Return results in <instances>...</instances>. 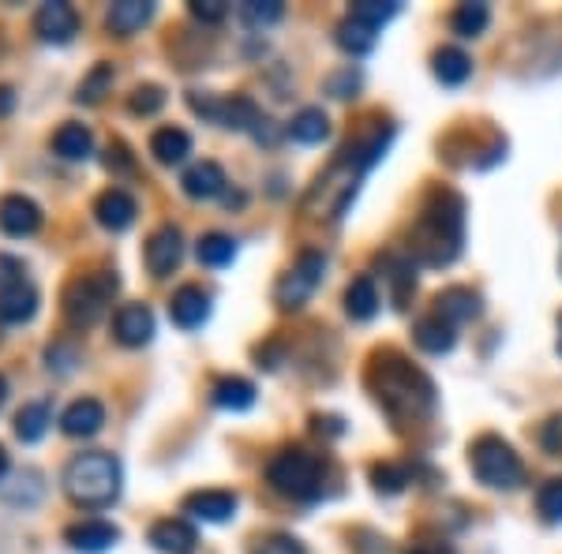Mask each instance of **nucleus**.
Here are the masks:
<instances>
[{
	"instance_id": "obj_24",
	"label": "nucleus",
	"mask_w": 562,
	"mask_h": 554,
	"mask_svg": "<svg viewBox=\"0 0 562 554\" xmlns=\"http://www.w3.org/2000/svg\"><path fill=\"white\" fill-rule=\"evenodd\" d=\"M34 315H38V293H34L26 281L0 289V323L20 326V323H31Z\"/></svg>"
},
{
	"instance_id": "obj_1",
	"label": "nucleus",
	"mask_w": 562,
	"mask_h": 554,
	"mask_svg": "<svg viewBox=\"0 0 562 554\" xmlns=\"http://www.w3.org/2000/svg\"><path fill=\"white\" fill-rule=\"evenodd\" d=\"M390 135H394V132L383 128L379 135H371V139H360L357 147L341 150L338 161H334V166L326 169L319 180H315L312 192H307L304 211L307 214H319V217H341V214H346V206L352 203V199H357L360 180H364L368 169L386 154Z\"/></svg>"
},
{
	"instance_id": "obj_45",
	"label": "nucleus",
	"mask_w": 562,
	"mask_h": 554,
	"mask_svg": "<svg viewBox=\"0 0 562 554\" xmlns=\"http://www.w3.org/2000/svg\"><path fill=\"white\" fill-rule=\"evenodd\" d=\"M225 12H229V8H225L222 0H199V4H192V15L203 23H222Z\"/></svg>"
},
{
	"instance_id": "obj_40",
	"label": "nucleus",
	"mask_w": 562,
	"mask_h": 554,
	"mask_svg": "<svg viewBox=\"0 0 562 554\" xmlns=\"http://www.w3.org/2000/svg\"><path fill=\"white\" fill-rule=\"evenodd\" d=\"M240 15H244V23H251V26H270L285 15V4H281V0H248V4L240 8Z\"/></svg>"
},
{
	"instance_id": "obj_32",
	"label": "nucleus",
	"mask_w": 562,
	"mask_h": 554,
	"mask_svg": "<svg viewBox=\"0 0 562 554\" xmlns=\"http://www.w3.org/2000/svg\"><path fill=\"white\" fill-rule=\"evenodd\" d=\"M289 135H293L296 143H304V147H315V143H323L326 135H330V121H326L323 109H301V113L289 121Z\"/></svg>"
},
{
	"instance_id": "obj_42",
	"label": "nucleus",
	"mask_w": 562,
	"mask_h": 554,
	"mask_svg": "<svg viewBox=\"0 0 562 554\" xmlns=\"http://www.w3.org/2000/svg\"><path fill=\"white\" fill-rule=\"evenodd\" d=\"M371 479H375L379 495H397V490L409 484V472L397 468V465H375V468H371Z\"/></svg>"
},
{
	"instance_id": "obj_36",
	"label": "nucleus",
	"mask_w": 562,
	"mask_h": 554,
	"mask_svg": "<svg viewBox=\"0 0 562 554\" xmlns=\"http://www.w3.org/2000/svg\"><path fill=\"white\" fill-rule=\"evenodd\" d=\"M402 12V4L397 0H357V4L349 8V15H357V20H364V23H371L375 31H383V26L394 20V15Z\"/></svg>"
},
{
	"instance_id": "obj_34",
	"label": "nucleus",
	"mask_w": 562,
	"mask_h": 554,
	"mask_svg": "<svg viewBox=\"0 0 562 554\" xmlns=\"http://www.w3.org/2000/svg\"><path fill=\"white\" fill-rule=\"evenodd\" d=\"M487 23H492V8L487 4H461L454 15H450V26H454V34L461 38H476V34L487 31Z\"/></svg>"
},
{
	"instance_id": "obj_49",
	"label": "nucleus",
	"mask_w": 562,
	"mask_h": 554,
	"mask_svg": "<svg viewBox=\"0 0 562 554\" xmlns=\"http://www.w3.org/2000/svg\"><path fill=\"white\" fill-rule=\"evenodd\" d=\"M409 554H454L450 547H442V543H435V547H413Z\"/></svg>"
},
{
	"instance_id": "obj_27",
	"label": "nucleus",
	"mask_w": 562,
	"mask_h": 554,
	"mask_svg": "<svg viewBox=\"0 0 562 554\" xmlns=\"http://www.w3.org/2000/svg\"><path fill=\"white\" fill-rule=\"evenodd\" d=\"M211 402L217 408H225V412H248L251 405H256V386L248 383V378H217L214 389H211Z\"/></svg>"
},
{
	"instance_id": "obj_43",
	"label": "nucleus",
	"mask_w": 562,
	"mask_h": 554,
	"mask_svg": "<svg viewBox=\"0 0 562 554\" xmlns=\"http://www.w3.org/2000/svg\"><path fill=\"white\" fill-rule=\"evenodd\" d=\"M45 360H49V368H57V371H71L79 363V352H76V344L60 341V344H49Z\"/></svg>"
},
{
	"instance_id": "obj_23",
	"label": "nucleus",
	"mask_w": 562,
	"mask_h": 554,
	"mask_svg": "<svg viewBox=\"0 0 562 554\" xmlns=\"http://www.w3.org/2000/svg\"><path fill=\"white\" fill-rule=\"evenodd\" d=\"M150 154H154V161L158 166H184L188 161V154H192V135H188L184 128H158L150 135Z\"/></svg>"
},
{
	"instance_id": "obj_21",
	"label": "nucleus",
	"mask_w": 562,
	"mask_h": 554,
	"mask_svg": "<svg viewBox=\"0 0 562 554\" xmlns=\"http://www.w3.org/2000/svg\"><path fill=\"white\" fill-rule=\"evenodd\" d=\"M435 315H439V319H447L450 326L473 323V319H480V296L473 293V289H465V285L442 289V293L435 296Z\"/></svg>"
},
{
	"instance_id": "obj_47",
	"label": "nucleus",
	"mask_w": 562,
	"mask_h": 554,
	"mask_svg": "<svg viewBox=\"0 0 562 554\" xmlns=\"http://www.w3.org/2000/svg\"><path fill=\"white\" fill-rule=\"evenodd\" d=\"M105 166L109 169H116V172H132L135 166H132V158H128V150L116 143V147H109V158H105Z\"/></svg>"
},
{
	"instance_id": "obj_26",
	"label": "nucleus",
	"mask_w": 562,
	"mask_h": 554,
	"mask_svg": "<svg viewBox=\"0 0 562 554\" xmlns=\"http://www.w3.org/2000/svg\"><path fill=\"white\" fill-rule=\"evenodd\" d=\"M53 150H57V158L65 161H87L90 154H94V135H90L87 124H60L57 135H53Z\"/></svg>"
},
{
	"instance_id": "obj_11",
	"label": "nucleus",
	"mask_w": 562,
	"mask_h": 554,
	"mask_svg": "<svg viewBox=\"0 0 562 554\" xmlns=\"http://www.w3.org/2000/svg\"><path fill=\"white\" fill-rule=\"evenodd\" d=\"M143 259H147V270L154 278L173 274V270L180 267V259H184V236H180L177 225H161V229L147 240Z\"/></svg>"
},
{
	"instance_id": "obj_14",
	"label": "nucleus",
	"mask_w": 562,
	"mask_h": 554,
	"mask_svg": "<svg viewBox=\"0 0 562 554\" xmlns=\"http://www.w3.org/2000/svg\"><path fill=\"white\" fill-rule=\"evenodd\" d=\"M0 229L15 236V240L34 236L42 229V206L26 195H4L0 199Z\"/></svg>"
},
{
	"instance_id": "obj_29",
	"label": "nucleus",
	"mask_w": 562,
	"mask_h": 554,
	"mask_svg": "<svg viewBox=\"0 0 562 554\" xmlns=\"http://www.w3.org/2000/svg\"><path fill=\"white\" fill-rule=\"evenodd\" d=\"M346 315L357 323H368L379 315V289H375V278L371 274H360L346 289Z\"/></svg>"
},
{
	"instance_id": "obj_48",
	"label": "nucleus",
	"mask_w": 562,
	"mask_h": 554,
	"mask_svg": "<svg viewBox=\"0 0 562 554\" xmlns=\"http://www.w3.org/2000/svg\"><path fill=\"white\" fill-rule=\"evenodd\" d=\"M15 113V90L12 87H0V121Z\"/></svg>"
},
{
	"instance_id": "obj_12",
	"label": "nucleus",
	"mask_w": 562,
	"mask_h": 554,
	"mask_svg": "<svg viewBox=\"0 0 562 554\" xmlns=\"http://www.w3.org/2000/svg\"><path fill=\"white\" fill-rule=\"evenodd\" d=\"M65 543L79 554H105L109 547L121 543V529L102 521V517H90V521H76L65 529Z\"/></svg>"
},
{
	"instance_id": "obj_28",
	"label": "nucleus",
	"mask_w": 562,
	"mask_h": 554,
	"mask_svg": "<svg viewBox=\"0 0 562 554\" xmlns=\"http://www.w3.org/2000/svg\"><path fill=\"white\" fill-rule=\"evenodd\" d=\"M49 423H53L49 402H26L20 412H15V439L26 442V446H34V442L45 439Z\"/></svg>"
},
{
	"instance_id": "obj_37",
	"label": "nucleus",
	"mask_w": 562,
	"mask_h": 554,
	"mask_svg": "<svg viewBox=\"0 0 562 554\" xmlns=\"http://www.w3.org/2000/svg\"><path fill=\"white\" fill-rule=\"evenodd\" d=\"M386 281L394 285V296L405 299L409 289H416V278H413V259H397V256H386Z\"/></svg>"
},
{
	"instance_id": "obj_19",
	"label": "nucleus",
	"mask_w": 562,
	"mask_h": 554,
	"mask_svg": "<svg viewBox=\"0 0 562 554\" xmlns=\"http://www.w3.org/2000/svg\"><path fill=\"white\" fill-rule=\"evenodd\" d=\"M150 547L158 554H192L199 547V535L188 521H180V517H166V521L150 524Z\"/></svg>"
},
{
	"instance_id": "obj_39",
	"label": "nucleus",
	"mask_w": 562,
	"mask_h": 554,
	"mask_svg": "<svg viewBox=\"0 0 562 554\" xmlns=\"http://www.w3.org/2000/svg\"><path fill=\"white\" fill-rule=\"evenodd\" d=\"M161 105H166V90L154 87V83L135 87V90H132V98H128V113H132V116H154Z\"/></svg>"
},
{
	"instance_id": "obj_52",
	"label": "nucleus",
	"mask_w": 562,
	"mask_h": 554,
	"mask_svg": "<svg viewBox=\"0 0 562 554\" xmlns=\"http://www.w3.org/2000/svg\"><path fill=\"white\" fill-rule=\"evenodd\" d=\"M555 349H559V357H562V315H559V341H555Z\"/></svg>"
},
{
	"instance_id": "obj_25",
	"label": "nucleus",
	"mask_w": 562,
	"mask_h": 554,
	"mask_svg": "<svg viewBox=\"0 0 562 554\" xmlns=\"http://www.w3.org/2000/svg\"><path fill=\"white\" fill-rule=\"evenodd\" d=\"M458 326H450L447 319H439V315H428V319H420L413 326V341L420 344L428 357H447L450 349L458 344Z\"/></svg>"
},
{
	"instance_id": "obj_51",
	"label": "nucleus",
	"mask_w": 562,
	"mask_h": 554,
	"mask_svg": "<svg viewBox=\"0 0 562 554\" xmlns=\"http://www.w3.org/2000/svg\"><path fill=\"white\" fill-rule=\"evenodd\" d=\"M8 402V383H4V375H0V408H4Z\"/></svg>"
},
{
	"instance_id": "obj_2",
	"label": "nucleus",
	"mask_w": 562,
	"mask_h": 554,
	"mask_svg": "<svg viewBox=\"0 0 562 554\" xmlns=\"http://www.w3.org/2000/svg\"><path fill=\"white\" fill-rule=\"evenodd\" d=\"M371 389H375V402L386 408L394 420H420L435 408V386L420 368H413L397 352H375L371 360Z\"/></svg>"
},
{
	"instance_id": "obj_3",
	"label": "nucleus",
	"mask_w": 562,
	"mask_h": 554,
	"mask_svg": "<svg viewBox=\"0 0 562 554\" xmlns=\"http://www.w3.org/2000/svg\"><path fill=\"white\" fill-rule=\"evenodd\" d=\"M465 244V203L454 192H435L413 229V251L420 267H450Z\"/></svg>"
},
{
	"instance_id": "obj_46",
	"label": "nucleus",
	"mask_w": 562,
	"mask_h": 554,
	"mask_svg": "<svg viewBox=\"0 0 562 554\" xmlns=\"http://www.w3.org/2000/svg\"><path fill=\"white\" fill-rule=\"evenodd\" d=\"M20 281H23V262L12 256H0V289L20 285Z\"/></svg>"
},
{
	"instance_id": "obj_31",
	"label": "nucleus",
	"mask_w": 562,
	"mask_h": 554,
	"mask_svg": "<svg viewBox=\"0 0 562 554\" xmlns=\"http://www.w3.org/2000/svg\"><path fill=\"white\" fill-rule=\"evenodd\" d=\"M379 42V31L364 20H357V15H346V20L338 23V45L349 53V57H364V53L375 49Z\"/></svg>"
},
{
	"instance_id": "obj_18",
	"label": "nucleus",
	"mask_w": 562,
	"mask_h": 554,
	"mask_svg": "<svg viewBox=\"0 0 562 554\" xmlns=\"http://www.w3.org/2000/svg\"><path fill=\"white\" fill-rule=\"evenodd\" d=\"M105 423V405L98 402V397H79V402H71L65 408V416H60V431L68 434V439H94L98 431H102Z\"/></svg>"
},
{
	"instance_id": "obj_8",
	"label": "nucleus",
	"mask_w": 562,
	"mask_h": 554,
	"mask_svg": "<svg viewBox=\"0 0 562 554\" xmlns=\"http://www.w3.org/2000/svg\"><path fill=\"white\" fill-rule=\"evenodd\" d=\"M188 109L195 116L211 124H222L229 132H259L262 124V113L251 98L244 94H233V98H214V94H199V90H188Z\"/></svg>"
},
{
	"instance_id": "obj_35",
	"label": "nucleus",
	"mask_w": 562,
	"mask_h": 554,
	"mask_svg": "<svg viewBox=\"0 0 562 554\" xmlns=\"http://www.w3.org/2000/svg\"><path fill=\"white\" fill-rule=\"evenodd\" d=\"M113 79H116V71H113V65H94L90 68V76L79 83V94H76V102L79 105H98L102 98L109 94V87H113Z\"/></svg>"
},
{
	"instance_id": "obj_44",
	"label": "nucleus",
	"mask_w": 562,
	"mask_h": 554,
	"mask_svg": "<svg viewBox=\"0 0 562 554\" xmlns=\"http://www.w3.org/2000/svg\"><path fill=\"white\" fill-rule=\"evenodd\" d=\"M540 446L548 453H562V416H551V420L540 427Z\"/></svg>"
},
{
	"instance_id": "obj_30",
	"label": "nucleus",
	"mask_w": 562,
	"mask_h": 554,
	"mask_svg": "<svg viewBox=\"0 0 562 554\" xmlns=\"http://www.w3.org/2000/svg\"><path fill=\"white\" fill-rule=\"evenodd\" d=\"M431 71H435V79H439L442 87H461V83H469V76H473V60H469V53L447 45V49L435 53Z\"/></svg>"
},
{
	"instance_id": "obj_7",
	"label": "nucleus",
	"mask_w": 562,
	"mask_h": 554,
	"mask_svg": "<svg viewBox=\"0 0 562 554\" xmlns=\"http://www.w3.org/2000/svg\"><path fill=\"white\" fill-rule=\"evenodd\" d=\"M116 289H121V278L113 270H102V274H87L76 278L65 289V323L71 330H90L98 319L105 315V307L113 304Z\"/></svg>"
},
{
	"instance_id": "obj_38",
	"label": "nucleus",
	"mask_w": 562,
	"mask_h": 554,
	"mask_svg": "<svg viewBox=\"0 0 562 554\" xmlns=\"http://www.w3.org/2000/svg\"><path fill=\"white\" fill-rule=\"evenodd\" d=\"M537 510L548 524H562V479H548L537 490Z\"/></svg>"
},
{
	"instance_id": "obj_9",
	"label": "nucleus",
	"mask_w": 562,
	"mask_h": 554,
	"mask_svg": "<svg viewBox=\"0 0 562 554\" xmlns=\"http://www.w3.org/2000/svg\"><path fill=\"white\" fill-rule=\"evenodd\" d=\"M323 274H326V259L319 251H304V256L293 262V270H285L274 285V304L281 312H301L315 289L323 285Z\"/></svg>"
},
{
	"instance_id": "obj_20",
	"label": "nucleus",
	"mask_w": 562,
	"mask_h": 554,
	"mask_svg": "<svg viewBox=\"0 0 562 554\" xmlns=\"http://www.w3.org/2000/svg\"><path fill=\"white\" fill-rule=\"evenodd\" d=\"M225 169L217 166V161H199V166H192L180 177V188H184L188 199H195V203H206V199H217L225 195Z\"/></svg>"
},
{
	"instance_id": "obj_41",
	"label": "nucleus",
	"mask_w": 562,
	"mask_h": 554,
	"mask_svg": "<svg viewBox=\"0 0 562 554\" xmlns=\"http://www.w3.org/2000/svg\"><path fill=\"white\" fill-rule=\"evenodd\" d=\"M251 554H307V551H304V543L296 540V535L274 532V535H262V540H256Z\"/></svg>"
},
{
	"instance_id": "obj_15",
	"label": "nucleus",
	"mask_w": 562,
	"mask_h": 554,
	"mask_svg": "<svg viewBox=\"0 0 562 554\" xmlns=\"http://www.w3.org/2000/svg\"><path fill=\"white\" fill-rule=\"evenodd\" d=\"M113 338L124 349H143L154 338V312L147 304H124L113 319Z\"/></svg>"
},
{
	"instance_id": "obj_6",
	"label": "nucleus",
	"mask_w": 562,
	"mask_h": 554,
	"mask_svg": "<svg viewBox=\"0 0 562 554\" xmlns=\"http://www.w3.org/2000/svg\"><path fill=\"white\" fill-rule=\"evenodd\" d=\"M469 468L487 490H518L525 484V465L518 450L498 434H480L469 446Z\"/></svg>"
},
{
	"instance_id": "obj_16",
	"label": "nucleus",
	"mask_w": 562,
	"mask_h": 554,
	"mask_svg": "<svg viewBox=\"0 0 562 554\" xmlns=\"http://www.w3.org/2000/svg\"><path fill=\"white\" fill-rule=\"evenodd\" d=\"M135 214H139V206H135V199L124 192V188H109V192L98 195V203H94L98 225H102V229H109V233L132 229Z\"/></svg>"
},
{
	"instance_id": "obj_22",
	"label": "nucleus",
	"mask_w": 562,
	"mask_h": 554,
	"mask_svg": "<svg viewBox=\"0 0 562 554\" xmlns=\"http://www.w3.org/2000/svg\"><path fill=\"white\" fill-rule=\"evenodd\" d=\"M150 20H154V4H147V0H121V4L109 8L105 26L116 38H132V34H139Z\"/></svg>"
},
{
	"instance_id": "obj_33",
	"label": "nucleus",
	"mask_w": 562,
	"mask_h": 554,
	"mask_svg": "<svg viewBox=\"0 0 562 554\" xmlns=\"http://www.w3.org/2000/svg\"><path fill=\"white\" fill-rule=\"evenodd\" d=\"M195 256H199L203 267L222 270V267H229V262L237 259V240H233V236H225V233H206L203 240L195 244Z\"/></svg>"
},
{
	"instance_id": "obj_13",
	"label": "nucleus",
	"mask_w": 562,
	"mask_h": 554,
	"mask_svg": "<svg viewBox=\"0 0 562 554\" xmlns=\"http://www.w3.org/2000/svg\"><path fill=\"white\" fill-rule=\"evenodd\" d=\"M237 490H195L184 498V513L206 524H225L229 517H237Z\"/></svg>"
},
{
	"instance_id": "obj_4",
	"label": "nucleus",
	"mask_w": 562,
	"mask_h": 554,
	"mask_svg": "<svg viewBox=\"0 0 562 554\" xmlns=\"http://www.w3.org/2000/svg\"><path fill=\"white\" fill-rule=\"evenodd\" d=\"M124 472L113 453H79L65 468V495L79 510H109L121 498Z\"/></svg>"
},
{
	"instance_id": "obj_50",
	"label": "nucleus",
	"mask_w": 562,
	"mask_h": 554,
	"mask_svg": "<svg viewBox=\"0 0 562 554\" xmlns=\"http://www.w3.org/2000/svg\"><path fill=\"white\" fill-rule=\"evenodd\" d=\"M8 468H12V461H8V450H4V446H0V479H4V476H8Z\"/></svg>"
},
{
	"instance_id": "obj_17",
	"label": "nucleus",
	"mask_w": 562,
	"mask_h": 554,
	"mask_svg": "<svg viewBox=\"0 0 562 554\" xmlns=\"http://www.w3.org/2000/svg\"><path fill=\"white\" fill-rule=\"evenodd\" d=\"M169 319H173L180 330H199V326L211 319V293H203L199 285L177 289L173 299H169Z\"/></svg>"
},
{
	"instance_id": "obj_10",
	"label": "nucleus",
	"mask_w": 562,
	"mask_h": 554,
	"mask_svg": "<svg viewBox=\"0 0 562 554\" xmlns=\"http://www.w3.org/2000/svg\"><path fill=\"white\" fill-rule=\"evenodd\" d=\"M34 34L49 45H68L79 34V15L65 0H49L34 12Z\"/></svg>"
},
{
	"instance_id": "obj_5",
	"label": "nucleus",
	"mask_w": 562,
	"mask_h": 554,
	"mask_svg": "<svg viewBox=\"0 0 562 554\" xmlns=\"http://www.w3.org/2000/svg\"><path fill=\"white\" fill-rule=\"evenodd\" d=\"M267 484L281 498H293V502H319L326 484V465L315 453H307L301 446L281 450L267 465Z\"/></svg>"
}]
</instances>
